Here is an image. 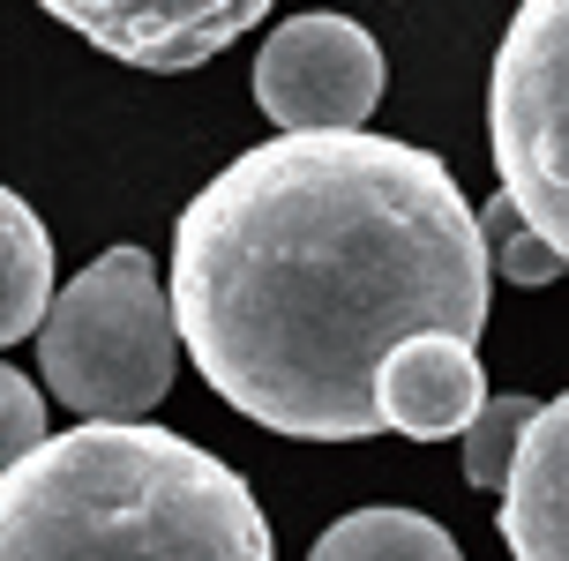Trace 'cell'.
<instances>
[{
    "label": "cell",
    "instance_id": "cell-1",
    "mask_svg": "<svg viewBox=\"0 0 569 561\" xmlns=\"http://www.w3.org/2000/svg\"><path fill=\"white\" fill-rule=\"evenodd\" d=\"M487 232L435 150L278 136L172 224V314L202 382L292 442L382 434V367L427 330H487Z\"/></svg>",
    "mask_w": 569,
    "mask_h": 561
},
{
    "label": "cell",
    "instance_id": "cell-2",
    "mask_svg": "<svg viewBox=\"0 0 569 561\" xmlns=\"http://www.w3.org/2000/svg\"><path fill=\"white\" fill-rule=\"evenodd\" d=\"M0 561H278L226 457L172 427H68L0 472Z\"/></svg>",
    "mask_w": 569,
    "mask_h": 561
},
{
    "label": "cell",
    "instance_id": "cell-3",
    "mask_svg": "<svg viewBox=\"0 0 569 561\" xmlns=\"http://www.w3.org/2000/svg\"><path fill=\"white\" fill-rule=\"evenodd\" d=\"M38 367L53 404H68L83 427L150 420L180 367V314L158 262L142 248H106L76 284H60L38 330Z\"/></svg>",
    "mask_w": 569,
    "mask_h": 561
},
{
    "label": "cell",
    "instance_id": "cell-4",
    "mask_svg": "<svg viewBox=\"0 0 569 561\" xmlns=\"http://www.w3.org/2000/svg\"><path fill=\"white\" fill-rule=\"evenodd\" d=\"M487 142L502 196L569 262V0H525L487 76Z\"/></svg>",
    "mask_w": 569,
    "mask_h": 561
},
{
    "label": "cell",
    "instance_id": "cell-5",
    "mask_svg": "<svg viewBox=\"0 0 569 561\" xmlns=\"http://www.w3.org/2000/svg\"><path fill=\"white\" fill-rule=\"evenodd\" d=\"M256 106L284 136H368L382 106V46L352 16H292L256 53Z\"/></svg>",
    "mask_w": 569,
    "mask_h": 561
},
{
    "label": "cell",
    "instance_id": "cell-6",
    "mask_svg": "<svg viewBox=\"0 0 569 561\" xmlns=\"http://www.w3.org/2000/svg\"><path fill=\"white\" fill-rule=\"evenodd\" d=\"M53 16L128 68L180 76L218 60L248 23H262V0H53Z\"/></svg>",
    "mask_w": 569,
    "mask_h": 561
},
{
    "label": "cell",
    "instance_id": "cell-7",
    "mask_svg": "<svg viewBox=\"0 0 569 561\" xmlns=\"http://www.w3.org/2000/svg\"><path fill=\"white\" fill-rule=\"evenodd\" d=\"M382 420L412 434V442H450V434H472V420L487 412V374H480V352L450 330H427L412 344L390 352L382 367Z\"/></svg>",
    "mask_w": 569,
    "mask_h": 561
},
{
    "label": "cell",
    "instance_id": "cell-8",
    "mask_svg": "<svg viewBox=\"0 0 569 561\" xmlns=\"http://www.w3.org/2000/svg\"><path fill=\"white\" fill-rule=\"evenodd\" d=\"M495 524H502L510 561H569V390L547 397L540 427L525 434Z\"/></svg>",
    "mask_w": 569,
    "mask_h": 561
},
{
    "label": "cell",
    "instance_id": "cell-9",
    "mask_svg": "<svg viewBox=\"0 0 569 561\" xmlns=\"http://www.w3.org/2000/svg\"><path fill=\"white\" fill-rule=\"evenodd\" d=\"M53 240L16 188L0 196V344H23L53 314Z\"/></svg>",
    "mask_w": 569,
    "mask_h": 561
},
{
    "label": "cell",
    "instance_id": "cell-10",
    "mask_svg": "<svg viewBox=\"0 0 569 561\" xmlns=\"http://www.w3.org/2000/svg\"><path fill=\"white\" fill-rule=\"evenodd\" d=\"M308 561H465V554L420 509H352L308 547Z\"/></svg>",
    "mask_w": 569,
    "mask_h": 561
},
{
    "label": "cell",
    "instance_id": "cell-11",
    "mask_svg": "<svg viewBox=\"0 0 569 561\" xmlns=\"http://www.w3.org/2000/svg\"><path fill=\"white\" fill-rule=\"evenodd\" d=\"M540 397H525V390H510V397H487V412L472 420V434H465V479L480 487V494H502L510 487V472H517V457H525V434L540 427Z\"/></svg>",
    "mask_w": 569,
    "mask_h": 561
},
{
    "label": "cell",
    "instance_id": "cell-12",
    "mask_svg": "<svg viewBox=\"0 0 569 561\" xmlns=\"http://www.w3.org/2000/svg\"><path fill=\"white\" fill-rule=\"evenodd\" d=\"M480 232H487V262H495V278H502V284H555L569 270L562 254L525 224V210H517L510 196H495L480 210Z\"/></svg>",
    "mask_w": 569,
    "mask_h": 561
},
{
    "label": "cell",
    "instance_id": "cell-13",
    "mask_svg": "<svg viewBox=\"0 0 569 561\" xmlns=\"http://www.w3.org/2000/svg\"><path fill=\"white\" fill-rule=\"evenodd\" d=\"M46 442H53V434H46V397L30 390L23 367H0V464L16 472V464H30Z\"/></svg>",
    "mask_w": 569,
    "mask_h": 561
}]
</instances>
